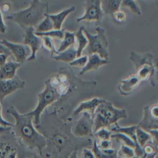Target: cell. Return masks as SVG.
Listing matches in <instances>:
<instances>
[{"instance_id":"1","label":"cell","mask_w":158,"mask_h":158,"mask_svg":"<svg viewBox=\"0 0 158 158\" xmlns=\"http://www.w3.org/2000/svg\"><path fill=\"white\" fill-rule=\"evenodd\" d=\"M46 139V146L41 156L48 157H69L74 151L82 146H90L92 141L90 138H77L71 132V127L59 118L56 111L45 115V119L35 125Z\"/></svg>"},{"instance_id":"2","label":"cell","mask_w":158,"mask_h":158,"mask_svg":"<svg viewBox=\"0 0 158 158\" xmlns=\"http://www.w3.org/2000/svg\"><path fill=\"white\" fill-rule=\"evenodd\" d=\"M6 112L15 119L12 131L19 144L30 149L37 150L41 156L43 149L46 146V139L45 136L34 126L33 117L28 113H19L14 106L9 107Z\"/></svg>"},{"instance_id":"3","label":"cell","mask_w":158,"mask_h":158,"mask_svg":"<svg viewBox=\"0 0 158 158\" xmlns=\"http://www.w3.org/2000/svg\"><path fill=\"white\" fill-rule=\"evenodd\" d=\"M48 11V4L40 0H32L29 7L25 9L13 12L7 15L6 18L11 20L24 29L29 27H36L45 17Z\"/></svg>"},{"instance_id":"4","label":"cell","mask_w":158,"mask_h":158,"mask_svg":"<svg viewBox=\"0 0 158 158\" xmlns=\"http://www.w3.org/2000/svg\"><path fill=\"white\" fill-rule=\"evenodd\" d=\"M127 117L125 109H118L113 106L112 102L105 100L96 108L94 117L93 133L98 130L115 124L121 118Z\"/></svg>"},{"instance_id":"5","label":"cell","mask_w":158,"mask_h":158,"mask_svg":"<svg viewBox=\"0 0 158 158\" xmlns=\"http://www.w3.org/2000/svg\"><path fill=\"white\" fill-rule=\"evenodd\" d=\"M96 34L89 33L84 27L83 31L88 40V43L86 48V52L89 56L96 53L102 58L109 60L108 42L106 36L105 29L97 25L95 28Z\"/></svg>"},{"instance_id":"6","label":"cell","mask_w":158,"mask_h":158,"mask_svg":"<svg viewBox=\"0 0 158 158\" xmlns=\"http://www.w3.org/2000/svg\"><path fill=\"white\" fill-rule=\"evenodd\" d=\"M130 59L136 69V75L141 81L151 80L156 73L151 53L139 54L134 51L130 53Z\"/></svg>"},{"instance_id":"7","label":"cell","mask_w":158,"mask_h":158,"mask_svg":"<svg viewBox=\"0 0 158 158\" xmlns=\"http://www.w3.org/2000/svg\"><path fill=\"white\" fill-rule=\"evenodd\" d=\"M58 100V96L54 88L46 80L45 81V88L38 94V102L36 107L27 112L33 117V123L35 125L40 122V117L44 110L50 105Z\"/></svg>"},{"instance_id":"8","label":"cell","mask_w":158,"mask_h":158,"mask_svg":"<svg viewBox=\"0 0 158 158\" xmlns=\"http://www.w3.org/2000/svg\"><path fill=\"white\" fill-rule=\"evenodd\" d=\"M19 142L12 128L0 135V158H15L17 157Z\"/></svg>"},{"instance_id":"9","label":"cell","mask_w":158,"mask_h":158,"mask_svg":"<svg viewBox=\"0 0 158 158\" xmlns=\"http://www.w3.org/2000/svg\"><path fill=\"white\" fill-rule=\"evenodd\" d=\"M84 14L76 19L77 22L82 21L95 22L99 24L103 16L100 0H84Z\"/></svg>"},{"instance_id":"10","label":"cell","mask_w":158,"mask_h":158,"mask_svg":"<svg viewBox=\"0 0 158 158\" xmlns=\"http://www.w3.org/2000/svg\"><path fill=\"white\" fill-rule=\"evenodd\" d=\"M82 112L80 118L72 125L71 132L74 136L77 138L93 137L94 117L88 112Z\"/></svg>"},{"instance_id":"11","label":"cell","mask_w":158,"mask_h":158,"mask_svg":"<svg viewBox=\"0 0 158 158\" xmlns=\"http://www.w3.org/2000/svg\"><path fill=\"white\" fill-rule=\"evenodd\" d=\"M24 38L23 43L28 45L32 51L31 56L28 58L27 61H32L36 59L37 52L42 46V38L35 33V27H29L24 29Z\"/></svg>"},{"instance_id":"12","label":"cell","mask_w":158,"mask_h":158,"mask_svg":"<svg viewBox=\"0 0 158 158\" xmlns=\"http://www.w3.org/2000/svg\"><path fill=\"white\" fill-rule=\"evenodd\" d=\"M1 42L9 49L11 54L14 56L17 62L24 63L31 56V49L25 44L14 43L6 39H3Z\"/></svg>"},{"instance_id":"13","label":"cell","mask_w":158,"mask_h":158,"mask_svg":"<svg viewBox=\"0 0 158 158\" xmlns=\"http://www.w3.org/2000/svg\"><path fill=\"white\" fill-rule=\"evenodd\" d=\"M25 81L19 78L17 76L6 80H0V102L2 104L4 99L17 91L25 87Z\"/></svg>"},{"instance_id":"14","label":"cell","mask_w":158,"mask_h":158,"mask_svg":"<svg viewBox=\"0 0 158 158\" xmlns=\"http://www.w3.org/2000/svg\"><path fill=\"white\" fill-rule=\"evenodd\" d=\"M138 127L137 125H132L129 127H120L118 123L115 124V127L113 128H111L110 130L113 132H120L123 133L125 135H126L128 136H129L130 138H131L134 142L135 143L136 147L134 149V154L136 155V157H144V151L143 148L138 144L136 138V130Z\"/></svg>"},{"instance_id":"15","label":"cell","mask_w":158,"mask_h":158,"mask_svg":"<svg viewBox=\"0 0 158 158\" xmlns=\"http://www.w3.org/2000/svg\"><path fill=\"white\" fill-rule=\"evenodd\" d=\"M142 81L136 74L131 75L128 78L121 80L118 86V91L122 96H127L136 89Z\"/></svg>"},{"instance_id":"16","label":"cell","mask_w":158,"mask_h":158,"mask_svg":"<svg viewBox=\"0 0 158 158\" xmlns=\"http://www.w3.org/2000/svg\"><path fill=\"white\" fill-rule=\"evenodd\" d=\"M105 99L99 98H94L89 100L81 102L77 107H76L72 112L74 115H77L80 113L86 111L88 112L92 117H94L95 112L97 106L103 102Z\"/></svg>"},{"instance_id":"17","label":"cell","mask_w":158,"mask_h":158,"mask_svg":"<svg viewBox=\"0 0 158 158\" xmlns=\"http://www.w3.org/2000/svg\"><path fill=\"white\" fill-rule=\"evenodd\" d=\"M109 63H110L109 60L102 58L96 53L92 54L89 56L88 60L86 65L82 68V70L79 72V75H81L86 72L95 70L100 66L108 64Z\"/></svg>"},{"instance_id":"18","label":"cell","mask_w":158,"mask_h":158,"mask_svg":"<svg viewBox=\"0 0 158 158\" xmlns=\"http://www.w3.org/2000/svg\"><path fill=\"white\" fill-rule=\"evenodd\" d=\"M20 63L14 61L6 62L0 66V80H6L14 78L17 69L20 67Z\"/></svg>"},{"instance_id":"19","label":"cell","mask_w":158,"mask_h":158,"mask_svg":"<svg viewBox=\"0 0 158 158\" xmlns=\"http://www.w3.org/2000/svg\"><path fill=\"white\" fill-rule=\"evenodd\" d=\"M75 10V6H72L69 8L65 9L61 12L54 14H50L48 13V16L51 19L53 25H54V29L55 30H60L61 29L62 25L65 20L66 18L72 12H74Z\"/></svg>"},{"instance_id":"20","label":"cell","mask_w":158,"mask_h":158,"mask_svg":"<svg viewBox=\"0 0 158 158\" xmlns=\"http://www.w3.org/2000/svg\"><path fill=\"white\" fill-rule=\"evenodd\" d=\"M56 61H62L69 63L77 57V49L72 45L62 52H58L51 56Z\"/></svg>"},{"instance_id":"21","label":"cell","mask_w":158,"mask_h":158,"mask_svg":"<svg viewBox=\"0 0 158 158\" xmlns=\"http://www.w3.org/2000/svg\"><path fill=\"white\" fill-rule=\"evenodd\" d=\"M138 125L146 131L151 129H158V117L154 118L151 117L144 107L143 117Z\"/></svg>"},{"instance_id":"22","label":"cell","mask_w":158,"mask_h":158,"mask_svg":"<svg viewBox=\"0 0 158 158\" xmlns=\"http://www.w3.org/2000/svg\"><path fill=\"white\" fill-rule=\"evenodd\" d=\"M122 0H100L102 10L103 14L110 15L121 7Z\"/></svg>"},{"instance_id":"23","label":"cell","mask_w":158,"mask_h":158,"mask_svg":"<svg viewBox=\"0 0 158 158\" xmlns=\"http://www.w3.org/2000/svg\"><path fill=\"white\" fill-rule=\"evenodd\" d=\"M83 26L81 27L78 30L75 32V39L77 43V57L81 56L83 50L86 48L88 43V40L83 31Z\"/></svg>"},{"instance_id":"24","label":"cell","mask_w":158,"mask_h":158,"mask_svg":"<svg viewBox=\"0 0 158 158\" xmlns=\"http://www.w3.org/2000/svg\"><path fill=\"white\" fill-rule=\"evenodd\" d=\"M75 41V33L65 30L64 33V37L62 39L59 46L57 49V51L62 52L66 50L70 46L74 45Z\"/></svg>"},{"instance_id":"25","label":"cell","mask_w":158,"mask_h":158,"mask_svg":"<svg viewBox=\"0 0 158 158\" xmlns=\"http://www.w3.org/2000/svg\"><path fill=\"white\" fill-rule=\"evenodd\" d=\"M54 29L53 23L51 19L48 16V11H47L45 15V17L43 20L36 26L35 31L37 32H45Z\"/></svg>"},{"instance_id":"26","label":"cell","mask_w":158,"mask_h":158,"mask_svg":"<svg viewBox=\"0 0 158 158\" xmlns=\"http://www.w3.org/2000/svg\"><path fill=\"white\" fill-rule=\"evenodd\" d=\"M136 134L137 141L142 148L148 141L151 140V135H150V133L148 131L138 127V125L136 130Z\"/></svg>"},{"instance_id":"27","label":"cell","mask_w":158,"mask_h":158,"mask_svg":"<svg viewBox=\"0 0 158 158\" xmlns=\"http://www.w3.org/2000/svg\"><path fill=\"white\" fill-rule=\"evenodd\" d=\"M111 138L115 139L118 142H122L125 145L129 146L133 149H134L136 147V144L134 141L123 133L116 132V133L112 135Z\"/></svg>"},{"instance_id":"28","label":"cell","mask_w":158,"mask_h":158,"mask_svg":"<svg viewBox=\"0 0 158 158\" xmlns=\"http://www.w3.org/2000/svg\"><path fill=\"white\" fill-rule=\"evenodd\" d=\"M121 7L127 8L134 14H141V10L140 7L135 0H122Z\"/></svg>"},{"instance_id":"29","label":"cell","mask_w":158,"mask_h":158,"mask_svg":"<svg viewBox=\"0 0 158 158\" xmlns=\"http://www.w3.org/2000/svg\"><path fill=\"white\" fill-rule=\"evenodd\" d=\"M35 33L39 36H48L50 38H57L59 40H62L64 37V30H51L48 31H45V32H37L35 31Z\"/></svg>"},{"instance_id":"30","label":"cell","mask_w":158,"mask_h":158,"mask_svg":"<svg viewBox=\"0 0 158 158\" xmlns=\"http://www.w3.org/2000/svg\"><path fill=\"white\" fill-rule=\"evenodd\" d=\"M42 45L45 48L48 49L51 54V56L56 54L58 52L57 49H55L54 42L52 40V38L48 36H42Z\"/></svg>"},{"instance_id":"31","label":"cell","mask_w":158,"mask_h":158,"mask_svg":"<svg viewBox=\"0 0 158 158\" xmlns=\"http://www.w3.org/2000/svg\"><path fill=\"white\" fill-rule=\"evenodd\" d=\"M150 142H147L143 147V151H144V157H154L157 153L158 152L156 148L154 146V145Z\"/></svg>"},{"instance_id":"32","label":"cell","mask_w":158,"mask_h":158,"mask_svg":"<svg viewBox=\"0 0 158 158\" xmlns=\"http://www.w3.org/2000/svg\"><path fill=\"white\" fill-rule=\"evenodd\" d=\"M112 135V131L106 127L102 128L94 133V136L100 140L110 139Z\"/></svg>"},{"instance_id":"33","label":"cell","mask_w":158,"mask_h":158,"mask_svg":"<svg viewBox=\"0 0 158 158\" xmlns=\"http://www.w3.org/2000/svg\"><path fill=\"white\" fill-rule=\"evenodd\" d=\"M117 157H133L134 156V149L126 145H122L117 152Z\"/></svg>"},{"instance_id":"34","label":"cell","mask_w":158,"mask_h":158,"mask_svg":"<svg viewBox=\"0 0 158 158\" xmlns=\"http://www.w3.org/2000/svg\"><path fill=\"white\" fill-rule=\"evenodd\" d=\"M88 60V56L85 55L84 56H80L76 57L74 60L69 63V64L72 67H84Z\"/></svg>"},{"instance_id":"35","label":"cell","mask_w":158,"mask_h":158,"mask_svg":"<svg viewBox=\"0 0 158 158\" xmlns=\"http://www.w3.org/2000/svg\"><path fill=\"white\" fill-rule=\"evenodd\" d=\"M111 16L116 22H120V23L125 22L126 19V15L125 14V12L122 10H120V9L113 12Z\"/></svg>"},{"instance_id":"36","label":"cell","mask_w":158,"mask_h":158,"mask_svg":"<svg viewBox=\"0 0 158 158\" xmlns=\"http://www.w3.org/2000/svg\"><path fill=\"white\" fill-rule=\"evenodd\" d=\"M151 135V142L158 151V129H151L147 130Z\"/></svg>"},{"instance_id":"37","label":"cell","mask_w":158,"mask_h":158,"mask_svg":"<svg viewBox=\"0 0 158 158\" xmlns=\"http://www.w3.org/2000/svg\"><path fill=\"white\" fill-rule=\"evenodd\" d=\"M97 146L101 150H106L111 148L112 143L110 139H105V140H100L99 142H97Z\"/></svg>"},{"instance_id":"38","label":"cell","mask_w":158,"mask_h":158,"mask_svg":"<svg viewBox=\"0 0 158 158\" xmlns=\"http://www.w3.org/2000/svg\"><path fill=\"white\" fill-rule=\"evenodd\" d=\"M1 103L0 102V125L5 126V127H13V124L11 123L6 121L5 119L3 118L2 116V107H1Z\"/></svg>"},{"instance_id":"39","label":"cell","mask_w":158,"mask_h":158,"mask_svg":"<svg viewBox=\"0 0 158 158\" xmlns=\"http://www.w3.org/2000/svg\"><path fill=\"white\" fill-rule=\"evenodd\" d=\"M82 157L85 158H92V157H95V156L91 149L85 148L82 151Z\"/></svg>"},{"instance_id":"40","label":"cell","mask_w":158,"mask_h":158,"mask_svg":"<svg viewBox=\"0 0 158 158\" xmlns=\"http://www.w3.org/2000/svg\"><path fill=\"white\" fill-rule=\"evenodd\" d=\"M6 25L4 22L2 14L0 10V33H4L6 32Z\"/></svg>"},{"instance_id":"41","label":"cell","mask_w":158,"mask_h":158,"mask_svg":"<svg viewBox=\"0 0 158 158\" xmlns=\"http://www.w3.org/2000/svg\"><path fill=\"white\" fill-rule=\"evenodd\" d=\"M2 53L7 54L9 56L12 55L9 49L1 42V41H0V54H2Z\"/></svg>"},{"instance_id":"42","label":"cell","mask_w":158,"mask_h":158,"mask_svg":"<svg viewBox=\"0 0 158 158\" xmlns=\"http://www.w3.org/2000/svg\"><path fill=\"white\" fill-rule=\"evenodd\" d=\"M9 56H10L6 53L0 54V66L4 64H5L6 62V60Z\"/></svg>"},{"instance_id":"43","label":"cell","mask_w":158,"mask_h":158,"mask_svg":"<svg viewBox=\"0 0 158 158\" xmlns=\"http://www.w3.org/2000/svg\"><path fill=\"white\" fill-rule=\"evenodd\" d=\"M12 128V127H5V126L0 125V135L4 132H6L7 131L11 130Z\"/></svg>"},{"instance_id":"44","label":"cell","mask_w":158,"mask_h":158,"mask_svg":"<svg viewBox=\"0 0 158 158\" xmlns=\"http://www.w3.org/2000/svg\"><path fill=\"white\" fill-rule=\"evenodd\" d=\"M155 1H156V4H157V6H158V0H154Z\"/></svg>"}]
</instances>
